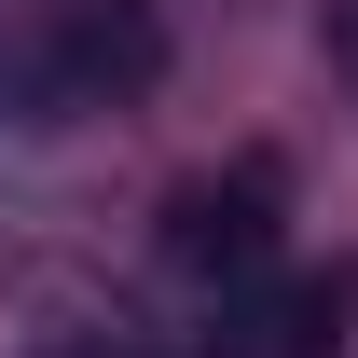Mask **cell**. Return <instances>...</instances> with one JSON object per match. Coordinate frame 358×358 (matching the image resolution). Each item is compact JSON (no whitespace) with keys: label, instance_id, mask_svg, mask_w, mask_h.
Listing matches in <instances>:
<instances>
[{"label":"cell","instance_id":"1","mask_svg":"<svg viewBox=\"0 0 358 358\" xmlns=\"http://www.w3.org/2000/svg\"><path fill=\"white\" fill-rule=\"evenodd\" d=\"M42 69H55V96H138L166 69V28H152V0H55Z\"/></svg>","mask_w":358,"mask_h":358},{"label":"cell","instance_id":"2","mask_svg":"<svg viewBox=\"0 0 358 358\" xmlns=\"http://www.w3.org/2000/svg\"><path fill=\"white\" fill-rule=\"evenodd\" d=\"M166 248L193 275H248L275 248V166H234V179H193V193H179L166 207Z\"/></svg>","mask_w":358,"mask_h":358}]
</instances>
